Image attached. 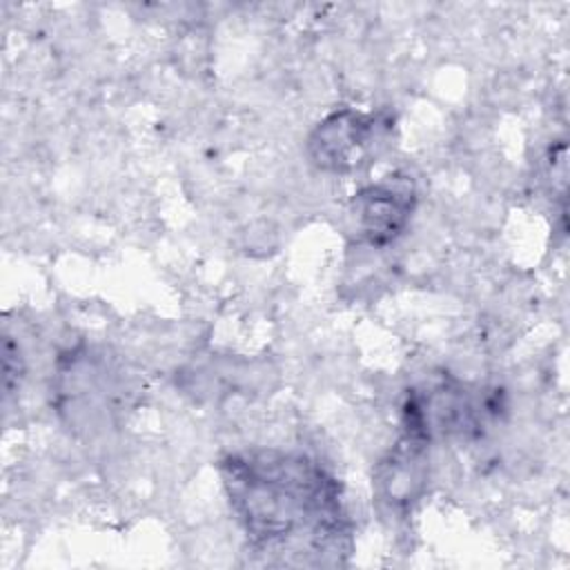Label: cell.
Returning a JSON list of instances; mask_svg holds the SVG:
<instances>
[{
  "mask_svg": "<svg viewBox=\"0 0 570 570\" xmlns=\"http://www.w3.org/2000/svg\"><path fill=\"white\" fill-rule=\"evenodd\" d=\"M229 505L258 552L334 563L350 523L338 481L305 454L236 452L218 465Z\"/></svg>",
  "mask_w": 570,
  "mask_h": 570,
  "instance_id": "6da1fadb",
  "label": "cell"
},
{
  "mask_svg": "<svg viewBox=\"0 0 570 570\" xmlns=\"http://www.w3.org/2000/svg\"><path fill=\"white\" fill-rule=\"evenodd\" d=\"M392 136V120L383 114L338 109L323 118L309 136V156L316 167L350 174L372 165Z\"/></svg>",
  "mask_w": 570,
  "mask_h": 570,
  "instance_id": "7a4b0ae2",
  "label": "cell"
},
{
  "mask_svg": "<svg viewBox=\"0 0 570 570\" xmlns=\"http://www.w3.org/2000/svg\"><path fill=\"white\" fill-rule=\"evenodd\" d=\"M416 203V187L410 176L390 174L367 185L352 200L361 236L370 245H387L407 225Z\"/></svg>",
  "mask_w": 570,
  "mask_h": 570,
  "instance_id": "3957f363",
  "label": "cell"
}]
</instances>
